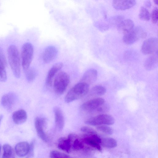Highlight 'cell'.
<instances>
[{
    "label": "cell",
    "mask_w": 158,
    "mask_h": 158,
    "mask_svg": "<svg viewBox=\"0 0 158 158\" xmlns=\"http://www.w3.org/2000/svg\"><path fill=\"white\" fill-rule=\"evenodd\" d=\"M8 62L14 75L17 78L20 77L21 74L20 61L19 52L17 47L10 45L7 49Z\"/></svg>",
    "instance_id": "obj_1"
},
{
    "label": "cell",
    "mask_w": 158,
    "mask_h": 158,
    "mask_svg": "<svg viewBox=\"0 0 158 158\" xmlns=\"http://www.w3.org/2000/svg\"><path fill=\"white\" fill-rule=\"evenodd\" d=\"M89 89L88 85L81 82L77 83L66 94L64 98L65 102L70 103L83 97L88 93Z\"/></svg>",
    "instance_id": "obj_2"
},
{
    "label": "cell",
    "mask_w": 158,
    "mask_h": 158,
    "mask_svg": "<svg viewBox=\"0 0 158 158\" xmlns=\"http://www.w3.org/2000/svg\"><path fill=\"white\" fill-rule=\"evenodd\" d=\"M70 81L69 75L66 72L60 71L56 76L54 82V88L57 95H61L65 91Z\"/></svg>",
    "instance_id": "obj_3"
},
{
    "label": "cell",
    "mask_w": 158,
    "mask_h": 158,
    "mask_svg": "<svg viewBox=\"0 0 158 158\" xmlns=\"http://www.w3.org/2000/svg\"><path fill=\"white\" fill-rule=\"evenodd\" d=\"M33 54L34 48L32 45L29 42L24 43L22 47L21 57L22 66L25 72L29 69Z\"/></svg>",
    "instance_id": "obj_4"
},
{
    "label": "cell",
    "mask_w": 158,
    "mask_h": 158,
    "mask_svg": "<svg viewBox=\"0 0 158 158\" xmlns=\"http://www.w3.org/2000/svg\"><path fill=\"white\" fill-rule=\"evenodd\" d=\"M146 36V32L142 27H134L130 31L124 34L123 40L125 44H131L140 39L145 38Z\"/></svg>",
    "instance_id": "obj_5"
},
{
    "label": "cell",
    "mask_w": 158,
    "mask_h": 158,
    "mask_svg": "<svg viewBox=\"0 0 158 158\" xmlns=\"http://www.w3.org/2000/svg\"><path fill=\"white\" fill-rule=\"evenodd\" d=\"M115 121V119L112 116L106 114H102L89 118L85 121V123L90 125L98 126L112 125Z\"/></svg>",
    "instance_id": "obj_6"
},
{
    "label": "cell",
    "mask_w": 158,
    "mask_h": 158,
    "mask_svg": "<svg viewBox=\"0 0 158 158\" xmlns=\"http://www.w3.org/2000/svg\"><path fill=\"white\" fill-rule=\"evenodd\" d=\"M158 39L156 37H151L145 40L141 47V51L145 55L153 54L157 52Z\"/></svg>",
    "instance_id": "obj_7"
},
{
    "label": "cell",
    "mask_w": 158,
    "mask_h": 158,
    "mask_svg": "<svg viewBox=\"0 0 158 158\" xmlns=\"http://www.w3.org/2000/svg\"><path fill=\"white\" fill-rule=\"evenodd\" d=\"M104 103L105 100L102 98H93L83 103L80 106V110L84 112H93L97 108Z\"/></svg>",
    "instance_id": "obj_8"
},
{
    "label": "cell",
    "mask_w": 158,
    "mask_h": 158,
    "mask_svg": "<svg viewBox=\"0 0 158 158\" xmlns=\"http://www.w3.org/2000/svg\"><path fill=\"white\" fill-rule=\"evenodd\" d=\"M85 144L94 148L98 151H102L100 146L101 138L97 133L92 134H85L81 137Z\"/></svg>",
    "instance_id": "obj_9"
},
{
    "label": "cell",
    "mask_w": 158,
    "mask_h": 158,
    "mask_svg": "<svg viewBox=\"0 0 158 158\" xmlns=\"http://www.w3.org/2000/svg\"><path fill=\"white\" fill-rule=\"evenodd\" d=\"M17 100L16 95L13 93H9L4 95L1 99L2 106L7 111H10L14 107Z\"/></svg>",
    "instance_id": "obj_10"
},
{
    "label": "cell",
    "mask_w": 158,
    "mask_h": 158,
    "mask_svg": "<svg viewBox=\"0 0 158 158\" xmlns=\"http://www.w3.org/2000/svg\"><path fill=\"white\" fill-rule=\"evenodd\" d=\"M46 121L45 118L37 117L35 120V125L37 134L39 137L43 141L47 142V136L44 130Z\"/></svg>",
    "instance_id": "obj_11"
},
{
    "label": "cell",
    "mask_w": 158,
    "mask_h": 158,
    "mask_svg": "<svg viewBox=\"0 0 158 158\" xmlns=\"http://www.w3.org/2000/svg\"><path fill=\"white\" fill-rule=\"evenodd\" d=\"M68 137L70 140L71 149L75 151H80L85 148V144L81 137L74 134H70Z\"/></svg>",
    "instance_id": "obj_12"
},
{
    "label": "cell",
    "mask_w": 158,
    "mask_h": 158,
    "mask_svg": "<svg viewBox=\"0 0 158 158\" xmlns=\"http://www.w3.org/2000/svg\"><path fill=\"white\" fill-rule=\"evenodd\" d=\"M55 124L56 128L59 131H61L64 125V118L62 110L58 107L54 108Z\"/></svg>",
    "instance_id": "obj_13"
},
{
    "label": "cell",
    "mask_w": 158,
    "mask_h": 158,
    "mask_svg": "<svg viewBox=\"0 0 158 158\" xmlns=\"http://www.w3.org/2000/svg\"><path fill=\"white\" fill-rule=\"evenodd\" d=\"M58 52L57 49L54 46H49L44 50L42 55L43 60L45 63L52 61L56 56Z\"/></svg>",
    "instance_id": "obj_14"
},
{
    "label": "cell",
    "mask_w": 158,
    "mask_h": 158,
    "mask_svg": "<svg viewBox=\"0 0 158 158\" xmlns=\"http://www.w3.org/2000/svg\"><path fill=\"white\" fill-rule=\"evenodd\" d=\"M97 76L98 72L96 69H90L85 73L80 82L85 83L89 85L96 81Z\"/></svg>",
    "instance_id": "obj_15"
},
{
    "label": "cell",
    "mask_w": 158,
    "mask_h": 158,
    "mask_svg": "<svg viewBox=\"0 0 158 158\" xmlns=\"http://www.w3.org/2000/svg\"><path fill=\"white\" fill-rule=\"evenodd\" d=\"M136 3L135 0H113L112 5L115 9L123 10L129 9L134 6Z\"/></svg>",
    "instance_id": "obj_16"
},
{
    "label": "cell",
    "mask_w": 158,
    "mask_h": 158,
    "mask_svg": "<svg viewBox=\"0 0 158 158\" xmlns=\"http://www.w3.org/2000/svg\"><path fill=\"white\" fill-rule=\"evenodd\" d=\"M134 27L133 22L129 19H123L117 26L119 32L123 34L130 31Z\"/></svg>",
    "instance_id": "obj_17"
},
{
    "label": "cell",
    "mask_w": 158,
    "mask_h": 158,
    "mask_svg": "<svg viewBox=\"0 0 158 158\" xmlns=\"http://www.w3.org/2000/svg\"><path fill=\"white\" fill-rule=\"evenodd\" d=\"M7 61L2 49L0 47V81H5L7 79L6 66Z\"/></svg>",
    "instance_id": "obj_18"
},
{
    "label": "cell",
    "mask_w": 158,
    "mask_h": 158,
    "mask_svg": "<svg viewBox=\"0 0 158 158\" xmlns=\"http://www.w3.org/2000/svg\"><path fill=\"white\" fill-rule=\"evenodd\" d=\"M14 122L16 124H20L25 122L27 118L26 111L23 109H20L15 111L12 115Z\"/></svg>",
    "instance_id": "obj_19"
},
{
    "label": "cell",
    "mask_w": 158,
    "mask_h": 158,
    "mask_svg": "<svg viewBox=\"0 0 158 158\" xmlns=\"http://www.w3.org/2000/svg\"><path fill=\"white\" fill-rule=\"evenodd\" d=\"M63 66V64L61 62H58L55 64L51 68L48 72L46 79L47 84L51 86L52 85L53 78L55 75L58 72Z\"/></svg>",
    "instance_id": "obj_20"
},
{
    "label": "cell",
    "mask_w": 158,
    "mask_h": 158,
    "mask_svg": "<svg viewBox=\"0 0 158 158\" xmlns=\"http://www.w3.org/2000/svg\"><path fill=\"white\" fill-rule=\"evenodd\" d=\"M30 145L27 142H20L15 146V151L16 155L20 157H23L28 153Z\"/></svg>",
    "instance_id": "obj_21"
},
{
    "label": "cell",
    "mask_w": 158,
    "mask_h": 158,
    "mask_svg": "<svg viewBox=\"0 0 158 158\" xmlns=\"http://www.w3.org/2000/svg\"><path fill=\"white\" fill-rule=\"evenodd\" d=\"M158 58L157 52L148 57L144 63L145 69L150 70L155 68L158 65Z\"/></svg>",
    "instance_id": "obj_22"
},
{
    "label": "cell",
    "mask_w": 158,
    "mask_h": 158,
    "mask_svg": "<svg viewBox=\"0 0 158 158\" xmlns=\"http://www.w3.org/2000/svg\"><path fill=\"white\" fill-rule=\"evenodd\" d=\"M57 147L60 149L69 152L71 150L70 140L67 138L62 137L60 138L58 141Z\"/></svg>",
    "instance_id": "obj_23"
},
{
    "label": "cell",
    "mask_w": 158,
    "mask_h": 158,
    "mask_svg": "<svg viewBox=\"0 0 158 158\" xmlns=\"http://www.w3.org/2000/svg\"><path fill=\"white\" fill-rule=\"evenodd\" d=\"M101 145L104 147L108 148L115 147L117 145V142L114 139L110 137L101 138Z\"/></svg>",
    "instance_id": "obj_24"
},
{
    "label": "cell",
    "mask_w": 158,
    "mask_h": 158,
    "mask_svg": "<svg viewBox=\"0 0 158 158\" xmlns=\"http://www.w3.org/2000/svg\"><path fill=\"white\" fill-rule=\"evenodd\" d=\"M106 89L103 86L97 85L94 86L90 90V94L91 95L101 96L106 92Z\"/></svg>",
    "instance_id": "obj_25"
},
{
    "label": "cell",
    "mask_w": 158,
    "mask_h": 158,
    "mask_svg": "<svg viewBox=\"0 0 158 158\" xmlns=\"http://www.w3.org/2000/svg\"><path fill=\"white\" fill-rule=\"evenodd\" d=\"M3 150L2 158H14L13 150L10 145L7 144H4Z\"/></svg>",
    "instance_id": "obj_26"
},
{
    "label": "cell",
    "mask_w": 158,
    "mask_h": 158,
    "mask_svg": "<svg viewBox=\"0 0 158 158\" xmlns=\"http://www.w3.org/2000/svg\"><path fill=\"white\" fill-rule=\"evenodd\" d=\"M139 18L145 21H149L151 18V15L148 9L143 6L140 7L139 14Z\"/></svg>",
    "instance_id": "obj_27"
},
{
    "label": "cell",
    "mask_w": 158,
    "mask_h": 158,
    "mask_svg": "<svg viewBox=\"0 0 158 158\" xmlns=\"http://www.w3.org/2000/svg\"><path fill=\"white\" fill-rule=\"evenodd\" d=\"M124 17L121 15H116L111 17L109 20L110 25L112 26H117L118 24L123 19Z\"/></svg>",
    "instance_id": "obj_28"
},
{
    "label": "cell",
    "mask_w": 158,
    "mask_h": 158,
    "mask_svg": "<svg viewBox=\"0 0 158 158\" xmlns=\"http://www.w3.org/2000/svg\"><path fill=\"white\" fill-rule=\"evenodd\" d=\"M51 158H73L70 156L56 150L51 151L50 153Z\"/></svg>",
    "instance_id": "obj_29"
},
{
    "label": "cell",
    "mask_w": 158,
    "mask_h": 158,
    "mask_svg": "<svg viewBox=\"0 0 158 158\" xmlns=\"http://www.w3.org/2000/svg\"><path fill=\"white\" fill-rule=\"evenodd\" d=\"M25 72L26 77L28 82L32 81L35 78L37 73L34 69H29Z\"/></svg>",
    "instance_id": "obj_30"
},
{
    "label": "cell",
    "mask_w": 158,
    "mask_h": 158,
    "mask_svg": "<svg viewBox=\"0 0 158 158\" xmlns=\"http://www.w3.org/2000/svg\"><path fill=\"white\" fill-rule=\"evenodd\" d=\"M97 129L99 131L108 135H111L113 132V130L110 127L105 125L97 126Z\"/></svg>",
    "instance_id": "obj_31"
},
{
    "label": "cell",
    "mask_w": 158,
    "mask_h": 158,
    "mask_svg": "<svg viewBox=\"0 0 158 158\" xmlns=\"http://www.w3.org/2000/svg\"><path fill=\"white\" fill-rule=\"evenodd\" d=\"M151 17L152 23L154 24H156L157 23L158 18V8L157 7H155L152 10Z\"/></svg>",
    "instance_id": "obj_32"
},
{
    "label": "cell",
    "mask_w": 158,
    "mask_h": 158,
    "mask_svg": "<svg viewBox=\"0 0 158 158\" xmlns=\"http://www.w3.org/2000/svg\"><path fill=\"white\" fill-rule=\"evenodd\" d=\"M109 109V106L104 103L97 108L93 112L97 113H102L107 112Z\"/></svg>",
    "instance_id": "obj_33"
},
{
    "label": "cell",
    "mask_w": 158,
    "mask_h": 158,
    "mask_svg": "<svg viewBox=\"0 0 158 158\" xmlns=\"http://www.w3.org/2000/svg\"><path fill=\"white\" fill-rule=\"evenodd\" d=\"M81 131L87 134H92L97 133L94 129L89 127L83 126L81 128Z\"/></svg>",
    "instance_id": "obj_34"
},
{
    "label": "cell",
    "mask_w": 158,
    "mask_h": 158,
    "mask_svg": "<svg viewBox=\"0 0 158 158\" xmlns=\"http://www.w3.org/2000/svg\"><path fill=\"white\" fill-rule=\"evenodd\" d=\"M96 26L101 31H104L108 29L109 28V26L108 24H106L102 22H98L96 24Z\"/></svg>",
    "instance_id": "obj_35"
},
{
    "label": "cell",
    "mask_w": 158,
    "mask_h": 158,
    "mask_svg": "<svg viewBox=\"0 0 158 158\" xmlns=\"http://www.w3.org/2000/svg\"><path fill=\"white\" fill-rule=\"evenodd\" d=\"M144 5L145 6L148 8H150L151 6V3L149 0H147L144 2Z\"/></svg>",
    "instance_id": "obj_36"
},
{
    "label": "cell",
    "mask_w": 158,
    "mask_h": 158,
    "mask_svg": "<svg viewBox=\"0 0 158 158\" xmlns=\"http://www.w3.org/2000/svg\"><path fill=\"white\" fill-rule=\"evenodd\" d=\"M154 2L155 3L156 5H158V0H154Z\"/></svg>",
    "instance_id": "obj_37"
},
{
    "label": "cell",
    "mask_w": 158,
    "mask_h": 158,
    "mask_svg": "<svg viewBox=\"0 0 158 158\" xmlns=\"http://www.w3.org/2000/svg\"><path fill=\"white\" fill-rule=\"evenodd\" d=\"M3 118V115H0V124L2 120V119Z\"/></svg>",
    "instance_id": "obj_38"
},
{
    "label": "cell",
    "mask_w": 158,
    "mask_h": 158,
    "mask_svg": "<svg viewBox=\"0 0 158 158\" xmlns=\"http://www.w3.org/2000/svg\"><path fill=\"white\" fill-rule=\"evenodd\" d=\"M1 145H0V152H1Z\"/></svg>",
    "instance_id": "obj_39"
},
{
    "label": "cell",
    "mask_w": 158,
    "mask_h": 158,
    "mask_svg": "<svg viewBox=\"0 0 158 158\" xmlns=\"http://www.w3.org/2000/svg\"><path fill=\"white\" fill-rule=\"evenodd\" d=\"M26 158H28V157H27Z\"/></svg>",
    "instance_id": "obj_40"
}]
</instances>
